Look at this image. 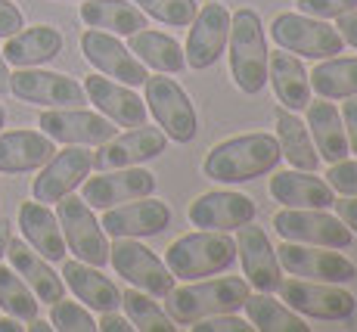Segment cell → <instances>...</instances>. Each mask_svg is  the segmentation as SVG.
<instances>
[{"label":"cell","mask_w":357,"mask_h":332,"mask_svg":"<svg viewBox=\"0 0 357 332\" xmlns=\"http://www.w3.org/2000/svg\"><path fill=\"white\" fill-rule=\"evenodd\" d=\"M280 301L301 317L314 320H348L357 308V299L342 289V282H314V280H286L277 286Z\"/></svg>","instance_id":"cell-9"},{"label":"cell","mask_w":357,"mask_h":332,"mask_svg":"<svg viewBox=\"0 0 357 332\" xmlns=\"http://www.w3.org/2000/svg\"><path fill=\"white\" fill-rule=\"evenodd\" d=\"M255 202L245 193H233V190H215L199 196L190 205V224L199 230H236V227L255 220Z\"/></svg>","instance_id":"cell-21"},{"label":"cell","mask_w":357,"mask_h":332,"mask_svg":"<svg viewBox=\"0 0 357 332\" xmlns=\"http://www.w3.org/2000/svg\"><path fill=\"white\" fill-rule=\"evenodd\" d=\"M38 299L29 289V282L22 280L16 271L0 267V310L10 317H16L19 323H31L38 317Z\"/></svg>","instance_id":"cell-37"},{"label":"cell","mask_w":357,"mask_h":332,"mask_svg":"<svg viewBox=\"0 0 357 332\" xmlns=\"http://www.w3.org/2000/svg\"><path fill=\"white\" fill-rule=\"evenodd\" d=\"M335 31H339V38L345 40V44H351L357 50V10L345 13V16L335 19Z\"/></svg>","instance_id":"cell-46"},{"label":"cell","mask_w":357,"mask_h":332,"mask_svg":"<svg viewBox=\"0 0 357 332\" xmlns=\"http://www.w3.org/2000/svg\"><path fill=\"white\" fill-rule=\"evenodd\" d=\"M326 183L333 186L335 196H357V162H333L326 171Z\"/></svg>","instance_id":"cell-40"},{"label":"cell","mask_w":357,"mask_h":332,"mask_svg":"<svg viewBox=\"0 0 357 332\" xmlns=\"http://www.w3.org/2000/svg\"><path fill=\"white\" fill-rule=\"evenodd\" d=\"M271 196L283 209H333L335 193L314 171H280L271 177Z\"/></svg>","instance_id":"cell-24"},{"label":"cell","mask_w":357,"mask_h":332,"mask_svg":"<svg viewBox=\"0 0 357 332\" xmlns=\"http://www.w3.org/2000/svg\"><path fill=\"white\" fill-rule=\"evenodd\" d=\"M227 56H230V78L243 93L255 96L267 84V40L264 25L255 10H236L230 16V38H227Z\"/></svg>","instance_id":"cell-4"},{"label":"cell","mask_w":357,"mask_h":332,"mask_svg":"<svg viewBox=\"0 0 357 332\" xmlns=\"http://www.w3.org/2000/svg\"><path fill=\"white\" fill-rule=\"evenodd\" d=\"M109 264L115 267V273L125 276L134 289L149 292L153 299H165L174 289V273L168 271V264L146 248L140 239L119 236L109 246Z\"/></svg>","instance_id":"cell-7"},{"label":"cell","mask_w":357,"mask_h":332,"mask_svg":"<svg viewBox=\"0 0 357 332\" xmlns=\"http://www.w3.org/2000/svg\"><path fill=\"white\" fill-rule=\"evenodd\" d=\"M295 6H298V13L314 19H339L357 10V0H295Z\"/></svg>","instance_id":"cell-41"},{"label":"cell","mask_w":357,"mask_h":332,"mask_svg":"<svg viewBox=\"0 0 357 332\" xmlns=\"http://www.w3.org/2000/svg\"><path fill=\"white\" fill-rule=\"evenodd\" d=\"M153 193H155V174L140 168V165L102 171L97 177H84V183H81V199L91 209H100V211L134 202V199H143V196H153Z\"/></svg>","instance_id":"cell-12"},{"label":"cell","mask_w":357,"mask_h":332,"mask_svg":"<svg viewBox=\"0 0 357 332\" xmlns=\"http://www.w3.org/2000/svg\"><path fill=\"white\" fill-rule=\"evenodd\" d=\"M97 329H100V332H130V329H134V323H130L128 317L115 314V310H106V314L100 317Z\"/></svg>","instance_id":"cell-47"},{"label":"cell","mask_w":357,"mask_h":332,"mask_svg":"<svg viewBox=\"0 0 357 332\" xmlns=\"http://www.w3.org/2000/svg\"><path fill=\"white\" fill-rule=\"evenodd\" d=\"M165 137L162 128H130L128 134H115L112 140H106L100 146V152L93 156V168L100 171H112V168H134V165H143L149 158H159L165 152Z\"/></svg>","instance_id":"cell-19"},{"label":"cell","mask_w":357,"mask_h":332,"mask_svg":"<svg viewBox=\"0 0 357 332\" xmlns=\"http://www.w3.org/2000/svg\"><path fill=\"white\" fill-rule=\"evenodd\" d=\"M19 227H22L25 242L47 261H66V236L59 218L47 209L44 202H25L19 209Z\"/></svg>","instance_id":"cell-28"},{"label":"cell","mask_w":357,"mask_h":332,"mask_svg":"<svg viewBox=\"0 0 357 332\" xmlns=\"http://www.w3.org/2000/svg\"><path fill=\"white\" fill-rule=\"evenodd\" d=\"M50 308H53L50 310L53 329H59V332H93L97 329V320H93L91 310L81 308V304L59 299V301H53Z\"/></svg>","instance_id":"cell-39"},{"label":"cell","mask_w":357,"mask_h":332,"mask_svg":"<svg viewBox=\"0 0 357 332\" xmlns=\"http://www.w3.org/2000/svg\"><path fill=\"white\" fill-rule=\"evenodd\" d=\"M134 6H140L146 16L159 19L165 25H174V29H183V25L193 22L199 3L196 0H130Z\"/></svg>","instance_id":"cell-38"},{"label":"cell","mask_w":357,"mask_h":332,"mask_svg":"<svg viewBox=\"0 0 357 332\" xmlns=\"http://www.w3.org/2000/svg\"><path fill=\"white\" fill-rule=\"evenodd\" d=\"M38 128L53 143H68V146H102L119 134V124H112L106 115L84 112L78 106L50 109L38 119Z\"/></svg>","instance_id":"cell-14"},{"label":"cell","mask_w":357,"mask_h":332,"mask_svg":"<svg viewBox=\"0 0 357 332\" xmlns=\"http://www.w3.org/2000/svg\"><path fill=\"white\" fill-rule=\"evenodd\" d=\"M81 53H84V59L91 62L100 75L121 81V84H128V87H140L149 75L146 66L109 31H100V29L84 31L81 34Z\"/></svg>","instance_id":"cell-16"},{"label":"cell","mask_w":357,"mask_h":332,"mask_svg":"<svg viewBox=\"0 0 357 332\" xmlns=\"http://www.w3.org/2000/svg\"><path fill=\"white\" fill-rule=\"evenodd\" d=\"M63 282L75 292V299L84 301L91 310H119L121 308V289L109 276L100 273V267L84 264V261H66L63 264Z\"/></svg>","instance_id":"cell-26"},{"label":"cell","mask_w":357,"mask_h":332,"mask_svg":"<svg viewBox=\"0 0 357 332\" xmlns=\"http://www.w3.org/2000/svg\"><path fill=\"white\" fill-rule=\"evenodd\" d=\"M84 93H87V100L112 124H119V128H140V124H146V106H143L140 96L130 91L128 84H121V81H112V78H106V75H87Z\"/></svg>","instance_id":"cell-22"},{"label":"cell","mask_w":357,"mask_h":332,"mask_svg":"<svg viewBox=\"0 0 357 332\" xmlns=\"http://www.w3.org/2000/svg\"><path fill=\"white\" fill-rule=\"evenodd\" d=\"M342 124H345L348 149L357 156V96H348V100L342 103Z\"/></svg>","instance_id":"cell-44"},{"label":"cell","mask_w":357,"mask_h":332,"mask_svg":"<svg viewBox=\"0 0 357 332\" xmlns=\"http://www.w3.org/2000/svg\"><path fill=\"white\" fill-rule=\"evenodd\" d=\"M280 143L273 134H239L215 143L202 162V174L218 183H245L277 168Z\"/></svg>","instance_id":"cell-1"},{"label":"cell","mask_w":357,"mask_h":332,"mask_svg":"<svg viewBox=\"0 0 357 332\" xmlns=\"http://www.w3.org/2000/svg\"><path fill=\"white\" fill-rule=\"evenodd\" d=\"M121 308H125L128 320L134 323V329H140V332H171V329H177L174 320L165 314V308L149 292L128 289V292H121Z\"/></svg>","instance_id":"cell-36"},{"label":"cell","mask_w":357,"mask_h":332,"mask_svg":"<svg viewBox=\"0 0 357 332\" xmlns=\"http://www.w3.org/2000/svg\"><path fill=\"white\" fill-rule=\"evenodd\" d=\"M271 38L277 40V47L305 59H329L345 50V40L339 38L335 25L305 13H280L271 22Z\"/></svg>","instance_id":"cell-5"},{"label":"cell","mask_w":357,"mask_h":332,"mask_svg":"<svg viewBox=\"0 0 357 332\" xmlns=\"http://www.w3.org/2000/svg\"><path fill=\"white\" fill-rule=\"evenodd\" d=\"M66 40L53 25H31V29L16 31L13 38H6L3 47V59L6 66H16V68H34V66H44V62L56 59L63 53Z\"/></svg>","instance_id":"cell-27"},{"label":"cell","mask_w":357,"mask_h":332,"mask_svg":"<svg viewBox=\"0 0 357 332\" xmlns=\"http://www.w3.org/2000/svg\"><path fill=\"white\" fill-rule=\"evenodd\" d=\"M307 130H311L314 149L324 162H342L348 156V137H345V124H342V115L333 103L320 100V103H307Z\"/></svg>","instance_id":"cell-30"},{"label":"cell","mask_w":357,"mask_h":332,"mask_svg":"<svg viewBox=\"0 0 357 332\" xmlns=\"http://www.w3.org/2000/svg\"><path fill=\"white\" fill-rule=\"evenodd\" d=\"M333 209L339 211L342 224H345L351 233H357V196H345V199H342V202H339V199H335V202H333Z\"/></svg>","instance_id":"cell-45"},{"label":"cell","mask_w":357,"mask_h":332,"mask_svg":"<svg viewBox=\"0 0 357 332\" xmlns=\"http://www.w3.org/2000/svg\"><path fill=\"white\" fill-rule=\"evenodd\" d=\"M3 124H6V109L0 106V130H3Z\"/></svg>","instance_id":"cell-52"},{"label":"cell","mask_w":357,"mask_h":332,"mask_svg":"<svg viewBox=\"0 0 357 332\" xmlns=\"http://www.w3.org/2000/svg\"><path fill=\"white\" fill-rule=\"evenodd\" d=\"M25 329H31V332H50V329H53V323H44V320H38V317H34L31 326H25Z\"/></svg>","instance_id":"cell-51"},{"label":"cell","mask_w":357,"mask_h":332,"mask_svg":"<svg viewBox=\"0 0 357 332\" xmlns=\"http://www.w3.org/2000/svg\"><path fill=\"white\" fill-rule=\"evenodd\" d=\"M56 156L53 140L44 130H0V171L3 174H25L44 168Z\"/></svg>","instance_id":"cell-23"},{"label":"cell","mask_w":357,"mask_h":332,"mask_svg":"<svg viewBox=\"0 0 357 332\" xmlns=\"http://www.w3.org/2000/svg\"><path fill=\"white\" fill-rule=\"evenodd\" d=\"M6 258H10L13 271L22 276L25 282H29V289L34 292V299H38V301L53 304V301L66 299V282H63V276L53 273L50 261L40 258L38 252H31L29 242L10 239V246H6Z\"/></svg>","instance_id":"cell-25"},{"label":"cell","mask_w":357,"mask_h":332,"mask_svg":"<svg viewBox=\"0 0 357 332\" xmlns=\"http://www.w3.org/2000/svg\"><path fill=\"white\" fill-rule=\"evenodd\" d=\"M243 308H245V317H249L252 329H258V332H311V326H307L292 308L271 299V292H258V295L249 292Z\"/></svg>","instance_id":"cell-35"},{"label":"cell","mask_w":357,"mask_h":332,"mask_svg":"<svg viewBox=\"0 0 357 332\" xmlns=\"http://www.w3.org/2000/svg\"><path fill=\"white\" fill-rule=\"evenodd\" d=\"M10 91V68H6V59H3V50H0V93Z\"/></svg>","instance_id":"cell-49"},{"label":"cell","mask_w":357,"mask_h":332,"mask_svg":"<svg viewBox=\"0 0 357 332\" xmlns=\"http://www.w3.org/2000/svg\"><path fill=\"white\" fill-rule=\"evenodd\" d=\"M10 93L31 106H47V109H68L87 103L84 87L75 78L59 72H44V68H16L10 75Z\"/></svg>","instance_id":"cell-11"},{"label":"cell","mask_w":357,"mask_h":332,"mask_svg":"<svg viewBox=\"0 0 357 332\" xmlns=\"http://www.w3.org/2000/svg\"><path fill=\"white\" fill-rule=\"evenodd\" d=\"M280 267L289 276H301V280L314 282H351L357 276L354 261L345 255L329 252L324 246H301V242H286L277 248Z\"/></svg>","instance_id":"cell-13"},{"label":"cell","mask_w":357,"mask_h":332,"mask_svg":"<svg viewBox=\"0 0 357 332\" xmlns=\"http://www.w3.org/2000/svg\"><path fill=\"white\" fill-rule=\"evenodd\" d=\"M236 230H239L236 252L239 261H243L245 282L252 289H258V292H277V286L283 282V267H280L277 248L271 246L264 227H255L249 220V224L236 227Z\"/></svg>","instance_id":"cell-17"},{"label":"cell","mask_w":357,"mask_h":332,"mask_svg":"<svg viewBox=\"0 0 357 332\" xmlns=\"http://www.w3.org/2000/svg\"><path fill=\"white\" fill-rule=\"evenodd\" d=\"M168 224H171V209L168 205H165L162 199L143 196V199H134V202L106 209L100 227L112 239H119V236L143 239V236H155V233H162Z\"/></svg>","instance_id":"cell-20"},{"label":"cell","mask_w":357,"mask_h":332,"mask_svg":"<svg viewBox=\"0 0 357 332\" xmlns=\"http://www.w3.org/2000/svg\"><path fill=\"white\" fill-rule=\"evenodd\" d=\"M230 38V10L224 3H205L196 10L193 22H190V38H187V59L190 68L202 72L211 68L227 50Z\"/></svg>","instance_id":"cell-15"},{"label":"cell","mask_w":357,"mask_h":332,"mask_svg":"<svg viewBox=\"0 0 357 332\" xmlns=\"http://www.w3.org/2000/svg\"><path fill=\"white\" fill-rule=\"evenodd\" d=\"M267 81L273 84V93L289 112H298L311 103V81L301 66V59L289 50H273L267 56Z\"/></svg>","instance_id":"cell-29"},{"label":"cell","mask_w":357,"mask_h":332,"mask_svg":"<svg viewBox=\"0 0 357 332\" xmlns=\"http://www.w3.org/2000/svg\"><path fill=\"white\" fill-rule=\"evenodd\" d=\"M19 329H25V326H19V320L16 317H0V332H19Z\"/></svg>","instance_id":"cell-50"},{"label":"cell","mask_w":357,"mask_h":332,"mask_svg":"<svg viewBox=\"0 0 357 332\" xmlns=\"http://www.w3.org/2000/svg\"><path fill=\"white\" fill-rule=\"evenodd\" d=\"M273 230L286 242L301 246H324V248H348L351 230L342 218L326 214V209H283L273 214Z\"/></svg>","instance_id":"cell-10"},{"label":"cell","mask_w":357,"mask_h":332,"mask_svg":"<svg viewBox=\"0 0 357 332\" xmlns=\"http://www.w3.org/2000/svg\"><path fill=\"white\" fill-rule=\"evenodd\" d=\"M22 29H25V19L19 13V6L10 3V0H0V38H13Z\"/></svg>","instance_id":"cell-43"},{"label":"cell","mask_w":357,"mask_h":332,"mask_svg":"<svg viewBox=\"0 0 357 332\" xmlns=\"http://www.w3.org/2000/svg\"><path fill=\"white\" fill-rule=\"evenodd\" d=\"M277 143H280V156L298 171H317L320 156L314 149L311 130L301 119H295L289 109H277Z\"/></svg>","instance_id":"cell-33"},{"label":"cell","mask_w":357,"mask_h":332,"mask_svg":"<svg viewBox=\"0 0 357 332\" xmlns=\"http://www.w3.org/2000/svg\"><path fill=\"white\" fill-rule=\"evenodd\" d=\"M130 38V47L128 50L134 53L143 66L155 68L162 75H174V72H183L187 68V59H183V50L171 34H162V31H149V29H140Z\"/></svg>","instance_id":"cell-32"},{"label":"cell","mask_w":357,"mask_h":332,"mask_svg":"<svg viewBox=\"0 0 357 332\" xmlns=\"http://www.w3.org/2000/svg\"><path fill=\"white\" fill-rule=\"evenodd\" d=\"M56 218L63 227L66 248L75 255L78 261L93 267L109 264V239L106 230L100 227V220L93 218V209L84 202L81 196H63L56 202Z\"/></svg>","instance_id":"cell-8"},{"label":"cell","mask_w":357,"mask_h":332,"mask_svg":"<svg viewBox=\"0 0 357 332\" xmlns=\"http://www.w3.org/2000/svg\"><path fill=\"white\" fill-rule=\"evenodd\" d=\"M143 91H146V112H153V119L159 121V128L165 130V137L174 143H190L199 130L196 121V109L193 100L187 96L181 84L174 78H165V75H146L143 81Z\"/></svg>","instance_id":"cell-6"},{"label":"cell","mask_w":357,"mask_h":332,"mask_svg":"<svg viewBox=\"0 0 357 332\" xmlns=\"http://www.w3.org/2000/svg\"><path fill=\"white\" fill-rule=\"evenodd\" d=\"M81 22L87 29H100L109 34H134L146 29V13L128 0H84L81 3Z\"/></svg>","instance_id":"cell-31"},{"label":"cell","mask_w":357,"mask_h":332,"mask_svg":"<svg viewBox=\"0 0 357 332\" xmlns=\"http://www.w3.org/2000/svg\"><path fill=\"white\" fill-rule=\"evenodd\" d=\"M190 329L193 332H249L252 323H245L233 310V314H215V317H205V320H196L190 323Z\"/></svg>","instance_id":"cell-42"},{"label":"cell","mask_w":357,"mask_h":332,"mask_svg":"<svg viewBox=\"0 0 357 332\" xmlns=\"http://www.w3.org/2000/svg\"><path fill=\"white\" fill-rule=\"evenodd\" d=\"M307 81H311L314 93H320L324 100H348V96H357V56L320 59V66H314Z\"/></svg>","instance_id":"cell-34"},{"label":"cell","mask_w":357,"mask_h":332,"mask_svg":"<svg viewBox=\"0 0 357 332\" xmlns=\"http://www.w3.org/2000/svg\"><path fill=\"white\" fill-rule=\"evenodd\" d=\"M91 168H93V156L84 146H72V149L56 152V156L44 165V171L34 177L31 196L44 205L59 202L63 196L75 193L81 183H84V177L91 174Z\"/></svg>","instance_id":"cell-18"},{"label":"cell","mask_w":357,"mask_h":332,"mask_svg":"<svg viewBox=\"0 0 357 332\" xmlns=\"http://www.w3.org/2000/svg\"><path fill=\"white\" fill-rule=\"evenodd\" d=\"M236 261V239L221 230L183 233L165 248V264L174 280H202V276L224 273Z\"/></svg>","instance_id":"cell-3"},{"label":"cell","mask_w":357,"mask_h":332,"mask_svg":"<svg viewBox=\"0 0 357 332\" xmlns=\"http://www.w3.org/2000/svg\"><path fill=\"white\" fill-rule=\"evenodd\" d=\"M10 239H13V224H10V220H0V258L6 255V246H10Z\"/></svg>","instance_id":"cell-48"},{"label":"cell","mask_w":357,"mask_h":332,"mask_svg":"<svg viewBox=\"0 0 357 332\" xmlns=\"http://www.w3.org/2000/svg\"><path fill=\"white\" fill-rule=\"evenodd\" d=\"M168 317L181 326L215 314H233L249 299V282L239 276H215V280H190L187 286L171 289L168 295Z\"/></svg>","instance_id":"cell-2"}]
</instances>
